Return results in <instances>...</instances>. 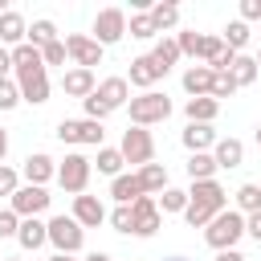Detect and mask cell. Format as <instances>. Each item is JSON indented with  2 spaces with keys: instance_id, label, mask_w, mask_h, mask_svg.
<instances>
[{
  "instance_id": "6da1fadb",
  "label": "cell",
  "mask_w": 261,
  "mask_h": 261,
  "mask_svg": "<svg viewBox=\"0 0 261 261\" xmlns=\"http://www.w3.org/2000/svg\"><path fill=\"white\" fill-rule=\"evenodd\" d=\"M228 208V192L216 184V179H200L188 188V208H184V220L192 228H208L220 212Z\"/></svg>"
},
{
  "instance_id": "7a4b0ae2",
  "label": "cell",
  "mask_w": 261,
  "mask_h": 261,
  "mask_svg": "<svg viewBox=\"0 0 261 261\" xmlns=\"http://www.w3.org/2000/svg\"><path fill=\"white\" fill-rule=\"evenodd\" d=\"M245 237V216L237 212V208H224L208 228H204V241L216 249V253H228V249H237V241Z\"/></svg>"
},
{
  "instance_id": "3957f363",
  "label": "cell",
  "mask_w": 261,
  "mask_h": 261,
  "mask_svg": "<svg viewBox=\"0 0 261 261\" xmlns=\"http://www.w3.org/2000/svg\"><path fill=\"white\" fill-rule=\"evenodd\" d=\"M126 106H130V126H155L171 114V98L159 94V90H147V94L130 98Z\"/></svg>"
},
{
  "instance_id": "277c9868",
  "label": "cell",
  "mask_w": 261,
  "mask_h": 261,
  "mask_svg": "<svg viewBox=\"0 0 261 261\" xmlns=\"http://www.w3.org/2000/svg\"><path fill=\"white\" fill-rule=\"evenodd\" d=\"M102 122L94 118H61L57 122V139L69 143V147H102Z\"/></svg>"
},
{
  "instance_id": "5b68a950",
  "label": "cell",
  "mask_w": 261,
  "mask_h": 261,
  "mask_svg": "<svg viewBox=\"0 0 261 261\" xmlns=\"http://www.w3.org/2000/svg\"><path fill=\"white\" fill-rule=\"evenodd\" d=\"M90 171H94V163H90L82 151H69V155L57 163V184H61L65 192H73V196H86Z\"/></svg>"
},
{
  "instance_id": "8992f818",
  "label": "cell",
  "mask_w": 261,
  "mask_h": 261,
  "mask_svg": "<svg viewBox=\"0 0 261 261\" xmlns=\"http://www.w3.org/2000/svg\"><path fill=\"white\" fill-rule=\"evenodd\" d=\"M118 151H122V159H126V163L147 167V163L155 159V139H151V130H147V126H126V130H122Z\"/></svg>"
},
{
  "instance_id": "52a82bcc",
  "label": "cell",
  "mask_w": 261,
  "mask_h": 261,
  "mask_svg": "<svg viewBox=\"0 0 261 261\" xmlns=\"http://www.w3.org/2000/svg\"><path fill=\"white\" fill-rule=\"evenodd\" d=\"M82 241H86V228L73 220V216H53L49 220V245L57 249V253H77L82 249Z\"/></svg>"
},
{
  "instance_id": "ba28073f",
  "label": "cell",
  "mask_w": 261,
  "mask_h": 261,
  "mask_svg": "<svg viewBox=\"0 0 261 261\" xmlns=\"http://www.w3.org/2000/svg\"><path fill=\"white\" fill-rule=\"evenodd\" d=\"M163 224V212H159V200L151 196H139L130 204V237H155Z\"/></svg>"
},
{
  "instance_id": "9c48e42d",
  "label": "cell",
  "mask_w": 261,
  "mask_h": 261,
  "mask_svg": "<svg viewBox=\"0 0 261 261\" xmlns=\"http://www.w3.org/2000/svg\"><path fill=\"white\" fill-rule=\"evenodd\" d=\"M126 37V12L122 8H102L94 16V41L106 49V45H118Z\"/></svg>"
},
{
  "instance_id": "30bf717a",
  "label": "cell",
  "mask_w": 261,
  "mask_h": 261,
  "mask_svg": "<svg viewBox=\"0 0 261 261\" xmlns=\"http://www.w3.org/2000/svg\"><path fill=\"white\" fill-rule=\"evenodd\" d=\"M49 200H53V196H49L45 188H33V184H24V188H20V192L8 200V208H12L20 220H33V216H41V212L49 208Z\"/></svg>"
},
{
  "instance_id": "8fae6325",
  "label": "cell",
  "mask_w": 261,
  "mask_h": 261,
  "mask_svg": "<svg viewBox=\"0 0 261 261\" xmlns=\"http://www.w3.org/2000/svg\"><path fill=\"white\" fill-rule=\"evenodd\" d=\"M65 49H69V57H73L77 69L102 65V45H98L94 37H86V33H69V37H65Z\"/></svg>"
},
{
  "instance_id": "7c38bea8",
  "label": "cell",
  "mask_w": 261,
  "mask_h": 261,
  "mask_svg": "<svg viewBox=\"0 0 261 261\" xmlns=\"http://www.w3.org/2000/svg\"><path fill=\"white\" fill-rule=\"evenodd\" d=\"M16 86H20V102H29V106L49 102V73H45V69H24V73H16Z\"/></svg>"
},
{
  "instance_id": "4fadbf2b",
  "label": "cell",
  "mask_w": 261,
  "mask_h": 261,
  "mask_svg": "<svg viewBox=\"0 0 261 261\" xmlns=\"http://www.w3.org/2000/svg\"><path fill=\"white\" fill-rule=\"evenodd\" d=\"M94 98L114 114V110H122V106L130 102V82H126V77H106V82H98Z\"/></svg>"
},
{
  "instance_id": "5bb4252c",
  "label": "cell",
  "mask_w": 261,
  "mask_h": 261,
  "mask_svg": "<svg viewBox=\"0 0 261 261\" xmlns=\"http://www.w3.org/2000/svg\"><path fill=\"white\" fill-rule=\"evenodd\" d=\"M163 73H167V69H159V65H155V57H151V53H143V57H135V61H130L126 82H130V86H139V90L147 94V90H155V82H159Z\"/></svg>"
},
{
  "instance_id": "9a60e30c",
  "label": "cell",
  "mask_w": 261,
  "mask_h": 261,
  "mask_svg": "<svg viewBox=\"0 0 261 261\" xmlns=\"http://www.w3.org/2000/svg\"><path fill=\"white\" fill-rule=\"evenodd\" d=\"M61 90H65L69 98H82V102H86V98L98 90L94 69H77V65H73V69H65V73H61Z\"/></svg>"
},
{
  "instance_id": "2e32d148",
  "label": "cell",
  "mask_w": 261,
  "mask_h": 261,
  "mask_svg": "<svg viewBox=\"0 0 261 261\" xmlns=\"http://www.w3.org/2000/svg\"><path fill=\"white\" fill-rule=\"evenodd\" d=\"M20 175H24L33 188H45L49 179H57V163H53L49 155H41V151H37V155H29V159H24Z\"/></svg>"
},
{
  "instance_id": "e0dca14e",
  "label": "cell",
  "mask_w": 261,
  "mask_h": 261,
  "mask_svg": "<svg viewBox=\"0 0 261 261\" xmlns=\"http://www.w3.org/2000/svg\"><path fill=\"white\" fill-rule=\"evenodd\" d=\"M73 220H77L82 228H98V224L110 220V216H106V208H102L98 196H73Z\"/></svg>"
},
{
  "instance_id": "ac0fdd59",
  "label": "cell",
  "mask_w": 261,
  "mask_h": 261,
  "mask_svg": "<svg viewBox=\"0 0 261 261\" xmlns=\"http://www.w3.org/2000/svg\"><path fill=\"white\" fill-rule=\"evenodd\" d=\"M24 41H29V24H24L20 12L8 8V12L0 16V45H4V49H16V45H24Z\"/></svg>"
},
{
  "instance_id": "d6986e66",
  "label": "cell",
  "mask_w": 261,
  "mask_h": 261,
  "mask_svg": "<svg viewBox=\"0 0 261 261\" xmlns=\"http://www.w3.org/2000/svg\"><path fill=\"white\" fill-rule=\"evenodd\" d=\"M179 139H184V147H188L192 155H200V151H208V147H216V130H212L208 122H188Z\"/></svg>"
},
{
  "instance_id": "ffe728a7",
  "label": "cell",
  "mask_w": 261,
  "mask_h": 261,
  "mask_svg": "<svg viewBox=\"0 0 261 261\" xmlns=\"http://www.w3.org/2000/svg\"><path fill=\"white\" fill-rule=\"evenodd\" d=\"M212 82H216V73H212L208 65H192V69L184 73V90H188L192 98H212Z\"/></svg>"
},
{
  "instance_id": "44dd1931",
  "label": "cell",
  "mask_w": 261,
  "mask_h": 261,
  "mask_svg": "<svg viewBox=\"0 0 261 261\" xmlns=\"http://www.w3.org/2000/svg\"><path fill=\"white\" fill-rule=\"evenodd\" d=\"M212 159H216V167H241L245 163V143L241 139H216V151H212Z\"/></svg>"
},
{
  "instance_id": "7402d4cb",
  "label": "cell",
  "mask_w": 261,
  "mask_h": 261,
  "mask_svg": "<svg viewBox=\"0 0 261 261\" xmlns=\"http://www.w3.org/2000/svg\"><path fill=\"white\" fill-rule=\"evenodd\" d=\"M16 241H20V249H41L45 241H49V220H20V232H16Z\"/></svg>"
},
{
  "instance_id": "603a6c76",
  "label": "cell",
  "mask_w": 261,
  "mask_h": 261,
  "mask_svg": "<svg viewBox=\"0 0 261 261\" xmlns=\"http://www.w3.org/2000/svg\"><path fill=\"white\" fill-rule=\"evenodd\" d=\"M110 196H114L118 204H135L139 196H147L143 184H139V171H135V175H118V179H110Z\"/></svg>"
},
{
  "instance_id": "cb8c5ba5",
  "label": "cell",
  "mask_w": 261,
  "mask_h": 261,
  "mask_svg": "<svg viewBox=\"0 0 261 261\" xmlns=\"http://www.w3.org/2000/svg\"><path fill=\"white\" fill-rule=\"evenodd\" d=\"M184 114H188V122H208L212 126V118L220 114V102L216 98H188Z\"/></svg>"
},
{
  "instance_id": "d4e9b609",
  "label": "cell",
  "mask_w": 261,
  "mask_h": 261,
  "mask_svg": "<svg viewBox=\"0 0 261 261\" xmlns=\"http://www.w3.org/2000/svg\"><path fill=\"white\" fill-rule=\"evenodd\" d=\"M12 69H16V73H24V69H45L41 49H37V45H29V41H24V45H16V49H12Z\"/></svg>"
},
{
  "instance_id": "484cf974",
  "label": "cell",
  "mask_w": 261,
  "mask_h": 261,
  "mask_svg": "<svg viewBox=\"0 0 261 261\" xmlns=\"http://www.w3.org/2000/svg\"><path fill=\"white\" fill-rule=\"evenodd\" d=\"M151 57H155V65H159V69H171L184 53H179V41H175V37H159V41H155V49H151Z\"/></svg>"
},
{
  "instance_id": "4316f807",
  "label": "cell",
  "mask_w": 261,
  "mask_h": 261,
  "mask_svg": "<svg viewBox=\"0 0 261 261\" xmlns=\"http://www.w3.org/2000/svg\"><path fill=\"white\" fill-rule=\"evenodd\" d=\"M228 73H232V82H237V86H253L261 69H257V57H249V53H237V57H232V69H228Z\"/></svg>"
},
{
  "instance_id": "83f0119b",
  "label": "cell",
  "mask_w": 261,
  "mask_h": 261,
  "mask_svg": "<svg viewBox=\"0 0 261 261\" xmlns=\"http://www.w3.org/2000/svg\"><path fill=\"white\" fill-rule=\"evenodd\" d=\"M94 163H98V171H102V175L118 179V175H122V163H126V159H122V151H118V147H98V159H94Z\"/></svg>"
},
{
  "instance_id": "f1b7e54d",
  "label": "cell",
  "mask_w": 261,
  "mask_h": 261,
  "mask_svg": "<svg viewBox=\"0 0 261 261\" xmlns=\"http://www.w3.org/2000/svg\"><path fill=\"white\" fill-rule=\"evenodd\" d=\"M216 159L208 155V151H200V155H192L188 159V175H192V184H200V179H216Z\"/></svg>"
},
{
  "instance_id": "f546056e",
  "label": "cell",
  "mask_w": 261,
  "mask_h": 261,
  "mask_svg": "<svg viewBox=\"0 0 261 261\" xmlns=\"http://www.w3.org/2000/svg\"><path fill=\"white\" fill-rule=\"evenodd\" d=\"M237 212H241V216L261 212V184H241V188H237Z\"/></svg>"
},
{
  "instance_id": "4dcf8cb0",
  "label": "cell",
  "mask_w": 261,
  "mask_h": 261,
  "mask_svg": "<svg viewBox=\"0 0 261 261\" xmlns=\"http://www.w3.org/2000/svg\"><path fill=\"white\" fill-rule=\"evenodd\" d=\"M139 184H143V192H163V188H167V167H163V163L139 167Z\"/></svg>"
},
{
  "instance_id": "1f68e13d",
  "label": "cell",
  "mask_w": 261,
  "mask_h": 261,
  "mask_svg": "<svg viewBox=\"0 0 261 261\" xmlns=\"http://www.w3.org/2000/svg\"><path fill=\"white\" fill-rule=\"evenodd\" d=\"M151 20H155V29L159 33H167V29H175V20H179V8L171 4V0H163V4H151V12H147Z\"/></svg>"
},
{
  "instance_id": "d6a6232c",
  "label": "cell",
  "mask_w": 261,
  "mask_h": 261,
  "mask_svg": "<svg viewBox=\"0 0 261 261\" xmlns=\"http://www.w3.org/2000/svg\"><path fill=\"white\" fill-rule=\"evenodd\" d=\"M126 33H130V37H139V41H155V37H159V29H155V20H151L147 12H130Z\"/></svg>"
},
{
  "instance_id": "836d02e7",
  "label": "cell",
  "mask_w": 261,
  "mask_h": 261,
  "mask_svg": "<svg viewBox=\"0 0 261 261\" xmlns=\"http://www.w3.org/2000/svg\"><path fill=\"white\" fill-rule=\"evenodd\" d=\"M53 41H61L57 29H53V20H33V24H29V45L45 49V45H53Z\"/></svg>"
},
{
  "instance_id": "e575fe53",
  "label": "cell",
  "mask_w": 261,
  "mask_h": 261,
  "mask_svg": "<svg viewBox=\"0 0 261 261\" xmlns=\"http://www.w3.org/2000/svg\"><path fill=\"white\" fill-rule=\"evenodd\" d=\"M224 45H228L232 53H241V49L249 45V24H245V20H232V24L224 29Z\"/></svg>"
},
{
  "instance_id": "d590c367",
  "label": "cell",
  "mask_w": 261,
  "mask_h": 261,
  "mask_svg": "<svg viewBox=\"0 0 261 261\" xmlns=\"http://www.w3.org/2000/svg\"><path fill=\"white\" fill-rule=\"evenodd\" d=\"M188 208V192H179V188H163V196H159V212H184Z\"/></svg>"
},
{
  "instance_id": "8d00e7d4",
  "label": "cell",
  "mask_w": 261,
  "mask_h": 261,
  "mask_svg": "<svg viewBox=\"0 0 261 261\" xmlns=\"http://www.w3.org/2000/svg\"><path fill=\"white\" fill-rule=\"evenodd\" d=\"M175 41H179V53H184V57H196V61H200V49H204V37H200V33H179Z\"/></svg>"
},
{
  "instance_id": "74e56055",
  "label": "cell",
  "mask_w": 261,
  "mask_h": 261,
  "mask_svg": "<svg viewBox=\"0 0 261 261\" xmlns=\"http://www.w3.org/2000/svg\"><path fill=\"white\" fill-rule=\"evenodd\" d=\"M237 90H241V86L232 82V73H216V82H212V98H216V102H224V98H232Z\"/></svg>"
},
{
  "instance_id": "f35d334b",
  "label": "cell",
  "mask_w": 261,
  "mask_h": 261,
  "mask_svg": "<svg viewBox=\"0 0 261 261\" xmlns=\"http://www.w3.org/2000/svg\"><path fill=\"white\" fill-rule=\"evenodd\" d=\"M16 192H20V175H16L12 167H4V163H0V196H8V200H12Z\"/></svg>"
},
{
  "instance_id": "ab89813d",
  "label": "cell",
  "mask_w": 261,
  "mask_h": 261,
  "mask_svg": "<svg viewBox=\"0 0 261 261\" xmlns=\"http://www.w3.org/2000/svg\"><path fill=\"white\" fill-rule=\"evenodd\" d=\"M41 57H45V65H65L69 49H65V41H53V45H45V49H41Z\"/></svg>"
},
{
  "instance_id": "60d3db41",
  "label": "cell",
  "mask_w": 261,
  "mask_h": 261,
  "mask_svg": "<svg viewBox=\"0 0 261 261\" xmlns=\"http://www.w3.org/2000/svg\"><path fill=\"white\" fill-rule=\"evenodd\" d=\"M16 102H20V86L4 77V82H0V110H12Z\"/></svg>"
},
{
  "instance_id": "b9f144b4",
  "label": "cell",
  "mask_w": 261,
  "mask_h": 261,
  "mask_svg": "<svg viewBox=\"0 0 261 261\" xmlns=\"http://www.w3.org/2000/svg\"><path fill=\"white\" fill-rule=\"evenodd\" d=\"M110 228H114V232H130V204H118V208L110 212Z\"/></svg>"
},
{
  "instance_id": "7bdbcfd3",
  "label": "cell",
  "mask_w": 261,
  "mask_h": 261,
  "mask_svg": "<svg viewBox=\"0 0 261 261\" xmlns=\"http://www.w3.org/2000/svg\"><path fill=\"white\" fill-rule=\"evenodd\" d=\"M16 232H20V216L12 208H4L0 212V237H16Z\"/></svg>"
},
{
  "instance_id": "ee69618b",
  "label": "cell",
  "mask_w": 261,
  "mask_h": 261,
  "mask_svg": "<svg viewBox=\"0 0 261 261\" xmlns=\"http://www.w3.org/2000/svg\"><path fill=\"white\" fill-rule=\"evenodd\" d=\"M241 20H245V24H249V20L261 24V0H241Z\"/></svg>"
},
{
  "instance_id": "f6af8a7d",
  "label": "cell",
  "mask_w": 261,
  "mask_h": 261,
  "mask_svg": "<svg viewBox=\"0 0 261 261\" xmlns=\"http://www.w3.org/2000/svg\"><path fill=\"white\" fill-rule=\"evenodd\" d=\"M245 232L261 245V212H253V216H245Z\"/></svg>"
},
{
  "instance_id": "bcb514c9",
  "label": "cell",
  "mask_w": 261,
  "mask_h": 261,
  "mask_svg": "<svg viewBox=\"0 0 261 261\" xmlns=\"http://www.w3.org/2000/svg\"><path fill=\"white\" fill-rule=\"evenodd\" d=\"M8 69H12V49H4V45H0V82L8 77Z\"/></svg>"
},
{
  "instance_id": "7dc6e473",
  "label": "cell",
  "mask_w": 261,
  "mask_h": 261,
  "mask_svg": "<svg viewBox=\"0 0 261 261\" xmlns=\"http://www.w3.org/2000/svg\"><path fill=\"white\" fill-rule=\"evenodd\" d=\"M216 261H245V257H241L237 249H228V253H216Z\"/></svg>"
},
{
  "instance_id": "c3c4849f",
  "label": "cell",
  "mask_w": 261,
  "mask_h": 261,
  "mask_svg": "<svg viewBox=\"0 0 261 261\" xmlns=\"http://www.w3.org/2000/svg\"><path fill=\"white\" fill-rule=\"evenodd\" d=\"M4 155H8V130L0 126V163H4Z\"/></svg>"
},
{
  "instance_id": "681fc988",
  "label": "cell",
  "mask_w": 261,
  "mask_h": 261,
  "mask_svg": "<svg viewBox=\"0 0 261 261\" xmlns=\"http://www.w3.org/2000/svg\"><path fill=\"white\" fill-rule=\"evenodd\" d=\"M86 261H110V253H90Z\"/></svg>"
},
{
  "instance_id": "f907efd6",
  "label": "cell",
  "mask_w": 261,
  "mask_h": 261,
  "mask_svg": "<svg viewBox=\"0 0 261 261\" xmlns=\"http://www.w3.org/2000/svg\"><path fill=\"white\" fill-rule=\"evenodd\" d=\"M49 261H73V257H69V253H53Z\"/></svg>"
},
{
  "instance_id": "816d5d0a",
  "label": "cell",
  "mask_w": 261,
  "mask_h": 261,
  "mask_svg": "<svg viewBox=\"0 0 261 261\" xmlns=\"http://www.w3.org/2000/svg\"><path fill=\"white\" fill-rule=\"evenodd\" d=\"M257 147H261V126H257Z\"/></svg>"
},
{
  "instance_id": "f5cc1de1",
  "label": "cell",
  "mask_w": 261,
  "mask_h": 261,
  "mask_svg": "<svg viewBox=\"0 0 261 261\" xmlns=\"http://www.w3.org/2000/svg\"><path fill=\"white\" fill-rule=\"evenodd\" d=\"M4 261H20V257H4Z\"/></svg>"
},
{
  "instance_id": "db71d44e",
  "label": "cell",
  "mask_w": 261,
  "mask_h": 261,
  "mask_svg": "<svg viewBox=\"0 0 261 261\" xmlns=\"http://www.w3.org/2000/svg\"><path fill=\"white\" fill-rule=\"evenodd\" d=\"M257 69H261V53H257Z\"/></svg>"
},
{
  "instance_id": "11a10c76",
  "label": "cell",
  "mask_w": 261,
  "mask_h": 261,
  "mask_svg": "<svg viewBox=\"0 0 261 261\" xmlns=\"http://www.w3.org/2000/svg\"><path fill=\"white\" fill-rule=\"evenodd\" d=\"M167 261H184V257H167Z\"/></svg>"
},
{
  "instance_id": "9f6ffc18",
  "label": "cell",
  "mask_w": 261,
  "mask_h": 261,
  "mask_svg": "<svg viewBox=\"0 0 261 261\" xmlns=\"http://www.w3.org/2000/svg\"><path fill=\"white\" fill-rule=\"evenodd\" d=\"M0 261H4V257H0Z\"/></svg>"
}]
</instances>
